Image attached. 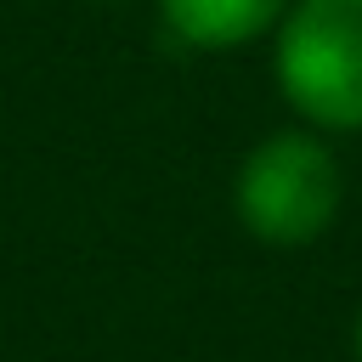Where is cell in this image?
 I'll return each mask as SVG.
<instances>
[{"mask_svg": "<svg viewBox=\"0 0 362 362\" xmlns=\"http://www.w3.org/2000/svg\"><path fill=\"white\" fill-rule=\"evenodd\" d=\"M345 198V175L334 147L317 130H272L260 136L232 181V209L249 238L272 249H300L317 243Z\"/></svg>", "mask_w": 362, "mask_h": 362, "instance_id": "1", "label": "cell"}, {"mask_svg": "<svg viewBox=\"0 0 362 362\" xmlns=\"http://www.w3.org/2000/svg\"><path fill=\"white\" fill-rule=\"evenodd\" d=\"M272 34L283 102L311 130H362V0H294Z\"/></svg>", "mask_w": 362, "mask_h": 362, "instance_id": "2", "label": "cell"}, {"mask_svg": "<svg viewBox=\"0 0 362 362\" xmlns=\"http://www.w3.org/2000/svg\"><path fill=\"white\" fill-rule=\"evenodd\" d=\"M294 0H158L164 28L192 51H238L266 40Z\"/></svg>", "mask_w": 362, "mask_h": 362, "instance_id": "3", "label": "cell"}, {"mask_svg": "<svg viewBox=\"0 0 362 362\" xmlns=\"http://www.w3.org/2000/svg\"><path fill=\"white\" fill-rule=\"evenodd\" d=\"M356 362H362V311H356Z\"/></svg>", "mask_w": 362, "mask_h": 362, "instance_id": "4", "label": "cell"}, {"mask_svg": "<svg viewBox=\"0 0 362 362\" xmlns=\"http://www.w3.org/2000/svg\"><path fill=\"white\" fill-rule=\"evenodd\" d=\"M96 6H119V0H96Z\"/></svg>", "mask_w": 362, "mask_h": 362, "instance_id": "5", "label": "cell"}]
</instances>
